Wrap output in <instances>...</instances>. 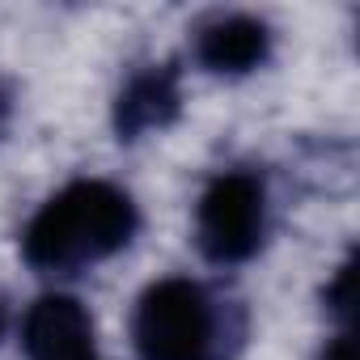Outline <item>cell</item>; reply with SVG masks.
<instances>
[{
  "label": "cell",
  "mask_w": 360,
  "mask_h": 360,
  "mask_svg": "<svg viewBox=\"0 0 360 360\" xmlns=\"http://www.w3.org/2000/svg\"><path fill=\"white\" fill-rule=\"evenodd\" d=\"M267 51H271L267 26L246 13H221L195 34V60L208 72H225V77L259 68L267 60Z\"/></svg>",
  "instance_id": "5b68a950"
},
{
  "label": "cell",
  "mask_w": 360,
  "mask_h": 360,
  "mask_svg": "<svg viewBox=\"0 0 360 360\" xmlns=\"http://www.w3.org/2000/svg\"><path fill=\"white\" fill-rule=\"evenodd\" d=\"M326 301H330V309H335L339 318L352 314V305H356V259H347V263L339 267L335 284L326 288Z\"/></svg>",
  "instance_id": "52a82bcc"
},
{
  "label": "cell",
  "mask_w": 360,
  "mask_h": 360,
  "mask_svg": "<svg viewBox=\"0 0 360 360\" xmlns=\"http://www.w3.org/2000/svg\"><path fill=\"white\" fill-rule=\"evenodd\" d=\"M22 347L30 360H98L94 314L68 292H47L22 322Z\"/></svg>",
  "instance_id": "277c9868"
},
{
  "label": "cell",
  "mask_w": 360,
  "mask_h": 360,
  "mask_svg": "<svg viewBox=\"0 0 360 360\" xmlns=\"http://www.w3.org/2000/svg\"><path fill=\"white\" fill-rule=\"evenodd\" d=\"M217 301L200 280L165 276L136 301L131 343L140 360H217Z\"/></svg>",
  "instance_id": "7a4b0ae2"
},
{
  "label": "cell",
  "mask_w": 360,
  "mask_h": 360,
  "mask_svg": "<svg viewBox=\"0 0 360 360\" xmlns=\"http://www.w3.org/2000/svg\"><path fill=\"white\" fill-rule=\"evenodd\" d=\"M267 233V187L263 178L250 169H229L217 174L208 191L200 195L195 208V242L200 250L229 267V263H246Z\"/></svg>",
  "instance_id": "3957f363"
},
{
  "label": "cell",
  "mask_w": 360,
  "mask_h": 360,
  "mask_svg": "<svg viewBox=\"0 0 360 360\" xmlns=\"http://www.w3.org/2000/svg\"><path fill=\"white\" fill-rule=\"evenodd\" d=\"M0 335H5V305H0Z\"/></svg>",
  "instance_id": "30bf717a"
},
{
  "label": "cell",
  "mask_w": 360,
  "mask_h": 360,
  "mask_svg": "<svg viewBox=\"0 0 360 360\" xmlns=\"http://www.w3.org/2000/svg\"><path fill=\"white\" fill-rule=\"evenodd\" d=\"M318 360H356V339H352V330H339V335L322 347Z\"/></svg>",
  "instance_id": "ba28073f"
},
{
  "label": "cell",
  "mask_w": 360,
  "mask_h": 360,
  "mask_svg": "<svg viewBox=\"0 0 360 360\" xmlns=\"http://www.w3.org/2000/svg\"><path fill=\"white\" fill-rule=\"evenodd\" d=\"M140 229L136 200L102 178H77L60 187L26 225L22 255L34 271L72 276L119 255Z\"/></svg>",
  "instance_id": "6da1fadb"
},
{
  "label": "cell",
  "mask_w": 360,
  "mask_h": 360,
  "mask_svg": "<svg viewBox=\"0 0 360 360\" xmlns=\"http://www.w3.org/2000/svg\"><path fill=\"white\" fill-rule=\"evenodd\" d=\"M5 110H9V94L0 89V119H5Z\"/></svg>",
  "instance_id": "9c48e42d"
},
{
  "label": "cell",
  "mask_w": 360,
  "mask_h": 360,
  "mask_svg": "<svg viewBox=\"0 0 360 360\" xmlns=\"http://www.w3.org/2000/svg\"><path fill=\"white\" fill-rule=\"evenodd\" d=\"M174 115H178V77H174V68L136 72L123 85L119 102H115V127L127 140H136L153 127H165Z\"/></svg>",
  "instance_id": "8992f818"
}]
</instances>
